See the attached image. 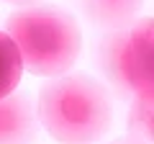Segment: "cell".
<instances>
[{"mask_svg": "<svg viewBox=\"0 0 154 144\" xmlns=\"http://www.w3.org/2000/svg\"><path fill=\"white\" fill-rule=\"evenodd\" d=\"M36 118L59 144H93L110 129L113 105L103 83L85 72H64L41 88Z\"/></svg>", "mask_w": 154, "mask_h": 144, "instance_id": "6da1fadb", "label": "cell"}, {"mask_svg": "<svg viewBox=\"0 0 154 144\" xmlns=\"http://www.w3.org/2000/svg\"><path fill=\"white\" fill-rule=\"evenodd\" d=\"M5 33L21 54L23 70L41 77H59L82 52V31L67 11L54 5L23 8L8 16Z\"/></svg>", "mask_w": 154, "mask_h": 144, "instance_id": "7a4b0ae2", "label": "cell"}, {"mask_svg": "<svg viewBox=\"0 0 154 144\" xmlns=\"http://www.w3.org/2000/svg\"><path fill=\"white\" fill-rule=\"evenodd\" d=\"M154 28L152 18L139 21L126 36L113 41L108 49V64L116 80H121L126 88L136 93V98H152L154 85Z\"/></svg>", "mask_w": 154, "mask_h": 144, "instance_id": "3957f363", "label": "cell"}, {"mask_svg": "<svg viewBox=\"0 0 154 144\" xmlns=\"http://www.w3.org/2000/svg\"><path fill=\"white\" fill-rule=\"evenodd\" d=\"M38 131L36 105L28 93L0 98V144H33Z\"/></svg>", "mask_w": 154, "mask_h": 144, "instance_id": "277c9868", "label": "cell"}, {"mask_svg": "<svg viewBox=\"0 0 154 144\" xmlns=\"http://www.w3.org/2000/svg\"><path fill=\"white\" fill-rule=\"evenodd\" d=\"M141 3L144 0H82V8L93 23L105 28H118L136 16Z\"/></svg>", "mask_w": 154, "mask_h": 144, "instance_id": "5b68a950", "label": "cell"}, {"mask_svg": "<svg viewBox=\"0 0 154 144\" xmlns=\"http://www.w3.org/2000/svg\"><path fill=\"white\" fill-rule=\"evenodd\" d=\"M23 75V62L18 54L16 44L8 39L5 31H0V98L16 93V88L21 85Z\"/></svg>", "mask_w": 154, "mask_h": 144, "instance_id": "8992f818", "label": "cell"}, {"mask_svg": "<svg viewBox=\"0 0 154 144\" xmlns=\"http://www.w3.org/2000/svg\"><path fill=\"white\" fill-rule=\"evenodd\" d=\"M128 131H131V139L141 144L152 142V98H136L128 116Z\"/></svg>", "mask_w": 154, "mask_h": 144, "instance_id": "52a82bcc", "label": "cell"}, {"mask_svg": "<svg viewBox=\"0 0 154 144\" xmlns=\"http://www.w3.org/2000/svg\"><path fill=\"white\" fill-rule=\"evenodd\" d=\"M113 144H141V142H136V139L128 136V139H118V142H113Z\"/></svg>", "mask_w": 154, "mask_h": 144, "instance_id": "ba28073f", "label": "cell"}, {"mask_svg": "<svg viewBox=\"0 0 154 144\" xmlns=\"http://www.w3.org/2000/svg\"><path fill=\"white\" fill-rule=\"evenodd\" d=\"M5 3H28V0H5Z\"/></svg>", "mask_w": 154, "mask_h": 144, "instance_id": "9c48e42d", "label": "cell"}]
</instances>
